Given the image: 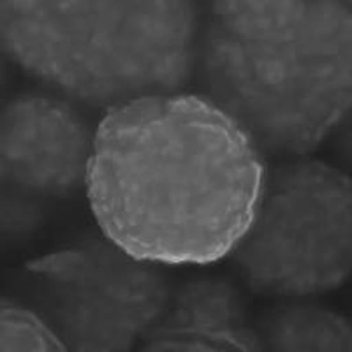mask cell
Here are the masks:
<instances>
[{"label": "cell", "instance_id": "obj_5", "mask_svg": "<svg viewBox=\"0 0 352 352\" xmlns=\"http://www.w3.org/2000/svg\"><path fill=\"white\" fill-rule=\"evenodd\" d=\"M102 236H83L28 261L36 310L74 352H127L162 319L175 284Z\"/></svg>", "mask_w": 352, "mask_h": 352}, {"label": "cell", "instance_id": "obj_1", "mask_svg": "<svg viewBox=\"0 0 352 352\" xmlns=\"http://www.w3.org/2000/svg\"><path fill=\"white\" fill-rule=\"evenodd\" d=\"M266 171L250 134L208 97L185 90L102 115L85 192L100 232L129 256L204 266L243 240Z\"/></svg>", "mask_w": 352, "mask_h": 352}, {"label": "cell", "instance_id": "obj_2", "mask_svg": "<svg viewBox=\"0 0 352 352\" xmlns=\"http://www.w3.org/2000/svg\"><path fill=\"white\" fill-rule=\"evenodd\" d=\"M194 80L264 155H308L351 113V2H212Z\"/></svg>", "mask_w": 352, "mask_h": 352}, {"label": "cell", "instance_id": "obj_3", "mask_svg": "<svg viewBox=\"0 0 352 352\" xmlns=\"http://www.w3.org/2000/svg\"><path fill=\"white\" fill-rule=\"evenodd\" d=\"M203 8L187 0H4L9 60L78 108L185 92L196 76Z\"/></svg>", "mask_w": 352, "mask_h": 352}, {"label": "cell", "instance_id": "obj_6", "mask_svg": "<svg viewBox=\"0 0 352 352\" xmlns=\"http://www.w3.org/2000/svg\"><path fill=\"white\" fill-rule=\"evenodd\" d=\"M97 125L50 92L14 97L0 115L2 203L48 213L50 204L87 190Z\"/></svg>", "mask_w": 352, "mask_h": 352}, {"label": "cell", "instance_id": "obj_9", "mask_svg": "<svg viewBox=\"0 0 352 352\" xmlns=\"http://www.w3.org/2000/svg\"><path fill=\"white\" fill-rule=\"evenodd\" d=\"M0 351L65 352V342L37 310L2 298L0 305Z\"/></svg>", "mask_w": 352, "mask_h": 352}, {"label": "cell", "instance_id": "obj_4", "mask_svg": "<svg viewBox=\"0 0 352 352\" xmlns=\"http://www.w3.org/2000/svg\"><path fill=\"white\" fill-rule=\"evenodd\" d=\"M231 261L254 292L305 298L345 284L352 270V182L316 159L266 171L252 226Z\"/></svg>", "mask_w": 352, "mask_h": 352}, {"label": "cell", "instance_id": "obj_7", "mask_svg": "<svg viewBox=\"0 0 352 352\" xmlns=\"http://www.w3.org/2000/svg\"><path fill=\"white\" fill-rule=\"evenodd\" d=\"M152 352L266 351L248 322L240 289L224 278H197L173 292L162 319L141 340Z\"/></svg>", "mask_w": 352, "mask_h": 352}, {"label": "cell", "instance_id": "obj_8", "mask_svg": "<svg viewBox=\"0 0 352 352\" xmlns=\"http://www.w3.org/2000/svg\"><path fill=\"white\" fill-rule=\"evenodd\" d=\"M257 333L266 351L351 352L352 328L345 317L308 303H289L270 310Z\"/></svg>", "mask_w": 352, "mask_h": 352}]
</instances>
